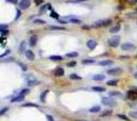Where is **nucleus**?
<instances>
[{
    "mask_svg": "<svg viewBox=\"0 0 137 121\" xmlns=\"http://www.w3.org/2000/svg\"><path fill=\"white\" fill-rule=\"evenodd\" d=\"M119 42H120V36H112L108 39V45H110L111 47H118L119 46Z\"/></svg>",
    "mask_w": 137,
    "mask_h": 121,
    "instance_id": "obj_1",
    "label": "nucleus"
},
{
    "mask_svg": "<svg viewBox=\"0 0 137 121\" xmlns=\"http://www.w3.org/2000/svg\"><path fill=\"white\" fill-rule=\"evenodd\" d=\"M101 102L103 105H108V107H115V105H117V102L113 101L110 97H103L101 99Z\"/></svg>",
    "mask_w": 137,
    "mask_h": 121,
    "instance_id": "obj_2",
    "label": "nucleus"
},
{
    "mask_svg": "<svg viewBox=\"0 0 137 121\" xmlns=\"http://www.w3.org/2000/svg\"><path fill=\"white\" fill-rule=\"evenodd\" d=\"M111 24V20H100V21H96L94 23V27L96 28H100V27H107Z\"/></svg>",
    "mask_w": 137,
    "mask_h": 121,
    "instance_id": "obj_3",
    "label": "nucleus"
},
{
    "mask_svg": "<svg viewBox=\"0 0 137 121\" xmlns=\"http://www.w3.org/2000/svg\"><path fill=\"white\" fill-rule=\"evenodd\" d=\"M120 47L123 51H133L136 48V46L133 44H131V42H125V44H121Z\"/></svg>",
    "mask_w": 137,
    "mask_h": 121,
    "instance_id": "obj_4",
    "label": "nucleus"
},
{
    "mask_svg": "<svg viewBox=\"0 0 137 121\" xmlns=\"http://www.w3.org/2000/svg\"><path fill=\"white\" fill-rule=\"evenodd\" d=\"M121 73H123V69L121 68H113V69H108V70H107V74H108V75H112V76L120 75Z\"/></svg>",
    "mask_w": 137,
    "mask_h": 121,
    "instance_id": "obj_5",
    "label": "nucleus"
},
{
    "mask_svg": "<svg viewBox=\"0 0 137 121\" xmlns=\"http://www.w3.org/2000/svg\"><path fill=\"white\" fill-rule=\"evenodd\" d=\"M27 84L28 86L30 87V86H36L37 84H40L39 81L36 80L34 76H31V75H29V76H27Z\"/></svg>",
    "mask_w": 137,
    "mask_h": 121,
    "instance_id": "obj_6",
    "label": "nucleus"
},
{
    "mask_svg": "<svg viewBox=\"0 0 137 121\" xmlns=\"http://www.w3.org/2000/svg\"><path fill=\"white\" fill-rule=\"evenodd\" d=\"M30 7V0H19V8L20 10H27Z\"/></svg>",
    "mask_w": 137,
    "mask_h": 121,
    "instance_id": "obj_7",
    "label": "nucleus"
},
{
    "mask_svg": "<svg viewBox=\"0 0 137 121\" xmlns=\"http://www.w3.org/2000/svg\"><path fill=\"white\" fill-rule=\"evenodd\" d=\"M96 45H98V42L95 40H93V39H89V40L87 41V47L89 48V50H94L96 47Z\"/></svg>",
    "mask_w": 137,
    "mask_h": 121,
    "instance_id": "obj_8",
    "label": "nucleus"
},
{
    "mask_svg": "<svg viewBox=\"0 0 137 121\" xmlns=\"http://www.w3.org/2000/svg\"><path fill=\"white\" fill-rule=\"evenodd\" d=\"M99 64L101 65V67H110V65L113 64V60L112 59H103L101 62H99Z\"/></svg>",
    "mask_w": 137,
    "mask_h": 121,
    "instance_id": "obj_9",
    "label": "nucleus"
},
{
    "mask_svg": "<svg viewBox=\"0 0 137 121\" xmlns=\"http://www.w3.org/2000/svg\"><path fill=\"white\" fill-rule=\"evenodd\" d=\"M25 57H27L29 60H34L35 59V55H34V52L33 51H30V50H28V51H25Z\"/></svg>",
    "mask_w": 137,
    "mask_h": 121,
    "instance_id": "obj_10",
    "label": "nucleus"
},
{
    "mask_svg": "<svg viewBox=\"0 0 137 121\" xmlns=\"http://www.w3.org/2000/svg\"><path fill=\"white\" fill-rule=\"evenodd\" d=\"M119 30H120V25H119V24H115V25H113V27H111L110 28L111 34H115V33H118Z\"/></svg>",
    "mask_w": 137,
    "mask_h": 121,
    "instance_id": "obj_11",
    "label": "nucleus"
},
{
    "mask_svg": "<svg viewBox=\"0 0 137 121\" xmlns=\"http://www.w3.org/2000/svg\"><path fill=\"white\" fill-rule=\"evenodd\" d=\"M93 79H94L95 81H103L106 79V76L103 75V74H96V75L93 76Z\"/></svg>",
    "mask_w": 137,
    "mask_h": 121,
    "instance_id": "obj_12",
    "label": "nucleus"
},
{
    "mask_svg": "<svg viewBox=\"0 0 137 121\" xmlns=\"http://www.w3.org/2000/svg\"><path fill=\"white\" fill-rule=\"evenodd\" d=\"M23 99H24V94H22V93H20V94H18L17 97H15V98H12L11 102H12V103H16V102H22Z\"/></svg>",
    "mask_w": 137,
    "mask_h": 121,
    "instance_id": "obj_13",
    "label": "nucleus"
},
{
    "mask_svg": "<svg viewBox=\"0 0 137 121\" xmlns=\"http://www.w3.org/2000/svg\"><path fill=\"white\" fill-rule=\"evenodd\" d=\"M36 42H37V38H36L35 35H33L30 39H29V45L30 46H35Z\"/></svg>",
    "mask_w": 137,
    "mask_h": 121,
    "instance_id": "obj_14",
    "label": "nucleus"
},
{
    "mask_svg": "<svg viewBox=\"0 0 137 121\" xmlns=\"http://www.w3.org/2000/svg\"><path fill=\"white\" fill-rule=\"evenodd\" d=\"M54 74L57 76H63L64 75V69L63 68H57L54 70Z\"/></svg>",
    "mask_w": 137,
    "mask_h": 121,
    "instance_id": "obj_15",
    "label": "nucleus"
},
{
    "mask_svg": "<svg viewBox=\"0 0 137 121\" xmlns=\"http://www.w3.org/2000/svg\"><path fill=\"white\" fill-rule=\"evenodd\" d=\"M94 63H96L94 59H83L82 60V64L84 65H89V64H94Z\"/></svg>",
    "mask_w": 137,
    "mask_h": 121,
    "instance_id": "obj_16",
    "label": "nucleus"
},
{
    "mask_svg": "<svg viewBox=\"0 0 137 121\" xmlns=\"http://www.w3.org/2000/svg\"><path fill=\"white\" fill-rule=\"evenodd\" d=\"M101 110V108H100V105H95V107H93V108L89 109L90 113H99Z\"/></svg>",
    "mask_w": 137,
    "mask_h": 121,
    "instance_id": "obj_17",
    "label": "nucleus"
},
{
    "mask_svg": "<svg viewBox=\"0 0 137 121\" xmlns=\"http://www.w3.org/2000/svg\"><path fill=\"white\" fill-rule=\"evenodd\" d=\"M48 29H51V30H65L64 27H57V25H49Z\"/></svg>",
    "mask_w": 137,
    "mask_h": 121,
    "instance_id": "obj_18",
    "label": "nucleus"
},
{
    "mask_svg": "<svg viewBox=\"0 0 137 121\" xmlns=\"http://www.w3.org/2000/svg\"><path fill=\"white\" fill-rule=\"evenodd\" d=\"M25 46H27V42H25V41H22V42H20V45H19V51H20V52L25 53Z\"/></svg>",
    "mask_w": 137,
    "mask_h": 121,
    "instance_id": "obj_19",
    "label": "nucleus"
},
{
    "mask_svg": "<svg viewBox=\"0 0 137 121\" xmlns=\"http://www.w3.org/2000/svg\"><path fill=\"white\" fill-rule=\"evenodd\" d=\"M79 53L76 52V51H73V52H69L66 53V57H70V58H75V57H78Z\"/></svg>",
    "mask_w": 137,
    "mask_h": 121,
    "instance_id": "obj_20",
    "label": "nucleus"
},
{
    "mask_svg": "<svg viewBox=\"0 0 137 121\" xmlns=\"http://www.w3.org/2000/svg\"><path fill=\"white\" fill-rule=\"evenodd\" d=\"M93 91H96V92H103V91H105V87H100V86H94V87H93Z\"/></svg>",
    "mask_w": 137,
    "mask_h": 121,
    "instance_id": "obj_21",
    "label": "nucleus"
},
{
    "mask_svg": "<svg viewBox=\"0 0 137 121\" xmlns=\"http://www.w3.org/2000/svg\"><path fill=\"white\" fill-rule=\"evenodd\" d=\"M110 94L112 97H114V96H115V97H121V96H123V94H121L120 92H118V91H111Z\"/></svg>",
    "mask_w": 137,
    "mask_h": 121,
    "instance_id": "obj_22",
    "label": "nucleus"
},
{
    "mask_svg": "<svg viewBox=\"0 0 137 121\" xmlns=\"http://www.w3.org/2000/svg\"><path fill=\"white\" fill-rule=\"evenodd\" d=\"M49 59L51 60H61L63 59V57L61 56H51L49 57Z\"/></svg>",
    "mask_w": 137,
    "mask_h": 121,
    "instance_id": "obj_23",
    "label": "nucleus"
},
{
    "mask_svg": "<svg viewBox=\"0 0 137 121\" xmlns=\"http://www.w3.org/2000/svg\"><path fill=\"white\" fill-rule=\"evenodd\" d=\"M70 79H72V80H81V76H79V75H77V74H71Z\"/></svg>",
    "mask_w": 137,
    "mask_h": 121,
    "instance_id": "obj_24",
    "label": "nucleus"
},
{
    "mask_svg": "<svg viewBox=\"0 0 137 121\" xmlns=\"http://www.w3.org/2000/svg\"><path fill=\"white\" fill-rule=\"evenodd\" d=\"M34 23H35V24H39V25H41V24H46V22H45L43 20H39V18H37V20L34 21Z\"/></svg>",
    "mask_w": 137,
    "mask_h": 121,
    "instance_id": "obj_25",
    "label": "nucleus"
},
{
    "mask_svg": "<svg viewBox=\"0 0 137 121\" xmlns=\"http://www.w3.org/2000/svg\"><path fill=\"white\" fill-rule=\"evenodd\" d=\"M58 22L59 23H61V24H65V23H67V22H69V18H59L58 20Z\"/></svg>",
    "mask_w": 137,
    "mask_h": 121,
    "instance_id": "obj_26",
    "label": "nucleus"
},
{
    "mask_svg": "<svg viewBox=\"0 0 137 121\" xmlns=\"http://www.w3.org/2000/svg\"><path fill=\"white\" fill-rule=\"evenodd\" d=\"M117 84H118L117 80H110V81H107V85H110V86H115Z\"/></svg>",
    "mask_w": 137,
    "mask_h": 121,
    "instance_id": "obj_27",
    "label": "nucleus"
},
{
    "mask_svg": "<svg viewBox=\"0 0 137 121\" xmlns=\"http://www.w3.org/2000/svg\"><path fill=\"white\" fill-rule=\"evenodd\" d=\"M51 16L53 17V18H55V20H59V15L57 13V12H54V11L51 12Z\"/></svg>",
    "mask_w": 137,
    "mask_h": 121,
    "instance_id": "obj_28",
    "label": "nucleus"
},
{
    "mask_svg": "<svg viewBox=\"0 0 137 121\" xmlns=\"http://www.w3.org/2000/svg\"><path fill=\"white\" fill-rule=\"evenodd\" d=\"M130 117H132V119H137V111H130Z\"/></svg>",
    "mask_w": 137,
    "mask_h": 121,
    "instance_id": "obj_29",
    "label": "nucleus"
},
{
    "mask_svg": "<svg viewBox=\"0 0 137 121\" xmlns=\"http://www.w3.org/2000/svg\"><path fill=\"white\" fill-rule=\"evenodd\" d=\"M118 117L119 119H121V120H125V121H130V119L128 116H125V115H118Z\"/></svg>",
    "mask_w": 137,
    "mask_h": 121,
    "instance_id": "obj_30",
    "label": "nucleus"
},
{
    "mask_svg": "<svg viewBox=\"0 0 137 121\" xmlns=\"http://www.w3.org/2000/svg\"><path fill=\"white\" fill-rule=\"evenodd\" d=\"M111 114H112V111H111V110H106L105 113L101 114V116H108V115H111Z\"/></svg>",
    "mask_w": 137,
    "mask_h": 121,
    "instance_id": "obj_31",
    "label": "nucleus"
},
{
    "mask_svg": "<svg viewBox=\"0 0 137 121\" xmlns=\"http://www.w3.org/2000/svg\"><path fill=\"white\" fill-rule=\"evenodd\" d=\"M10 53H11V50H6V52H5V53H3V55L0 56V58L3 59V58H4V57L6 56V55H10Z\"/></svg>",
    "mask_w": 137,
    "mask_h": 121,
    "instance_id": "obj_32",
    "label": "nucleus"
},
{
    "mask_svg": "<svg viewBox=\"0 0 137 121\" xmlns=\"http://www.w3.org/2000/svg\"><path fill=\"white\" fill-rule=\"evenodd\" d=\"M7 3H11V4H13V5H17V4H19V1L18 0H6Z\"/></svg>",
    "mask_w": 137,
    "mask_h": 121,
    "instance_id": "obj_33",
    "label": "nucleus"
},
{
    "mask_svg": "<svg viewBox=\"0 0 137 121\" xmlns=\"http://www.w3.org/2000/svg\"><path fill=\"white\" fill-rule=\"evenodd\" d=\"M70 21L72 23H81V20H78V18H71Z\"/></svg>",
    "mask_w": 137,
    "mask_h": 121,
    "instance_id": "obj_34",
    "label": "nucleus"
},
{
    "mask_svg": "<svg viewBox=\"0 0 137 121\" xmlns=\"http://www.w3.org/2000/svg\"><path fill=\"white\" fill-rule=\"evenodd\" d=\"M6 29H7V25H6V24H1V25H0V30H6Z\"/></svg>",
    "mask_w": 137,
    "mask_h": 121,
    "instance_id": "obj_35",
    "label": "nucleus"
},
{
    "mask_svg": "<svg viewBox=\"0 0 137 121\" xmlns=\"http://www.w3.org/2000/svg\"><path fill=\"white\" fill-rule=\"evenodd\" d=\"M47 93H48V91H45V92L42 93V96H41V101H42V102H45V96H46Z\"/></svg>",
    "mask_w": 137,
    "mask_h": 121,
    "instance_id": "obj_36",
    "label": "nucleus"
},
{
    "mask_svg": "<svg viewBox=\"0 0 137 121\" xmlns=\"http://www.w3.org/2000/svg\"><path fill=\"white\" fill-rule=\"evenodd\" d=\"M75 65H76V62H73V60L67 63V67H75Z\"/></svg>",
    "mask_w": 137,
    "mask_h": 121,
    "instance_id": "obj_37",
    "label": "nucleus"
},
{
    "mask_svg": "<svg viewBox=\"0 0 137 121\" xmlns=\"http://www.w3.org/2000/svg\"><path fill=\"white\" fill-rule=\"evenodd\" d=\"M20 15H22V12H20V10H17V15H16V20H18L20 17Z\"/></svg>",
    "mask_w": 137,
    "mask_h": 121,
    "instance_id": "obj_38",
    "label": "nucleus"
},
{
    "mask_svg": "<svg viewBox=\"0 0 137 121\" xmlns=\"http://www.w3.org/2000/svg\"><path fill=\"white\" fill-rule=\"evenodd\" d=\"M42 3H43V0H35V4L37 5V6H40Z\"/></svg>",
    "mask_w": 137,
    "mask_h": 121,
    "instance_id": "obj_39",
    "label": "nucleus"
},
{
    "mask_svg": "<svg viewBox=\"0 0 137 121\" xmlns=\"http://www.w3.org/2000/svg\"><path fill=\"white\" fill-rule=\"evenodd\" d=\"M6 111H7V108H4V109H1V111H0V114H1V115H4V114L6 113Z\"/></svg>",
    "mask_w": 137,
    "mask_h": 121,
    "instance_id": "obj_40",
    "label": "nucleus"
},
{
    "mask_svg": "<svg viewBox=\"0 0 137 121\" xmlns=\"http://www.w3.org/2000/svg\"><path fill=\"white\" fill-rule=\"evenodd\" d=\"M126 1L130 4H137V0H126Z\"/></svg>",
    "mask_w": 137,
    "mask_h": 121,
    "instance_id": "obj_41",
    "label": "nucleus"
},
{
    "mask_svg": "<svg viewBox=\"0 0 137 121\" xmlns=\"http://www.w3.org/2000/svg\"><path fill=\"white\" fill-rule=\"evenodd\" d=\"M47 120H48V121H54V119H53L51 115H47Z\"/></svg>",
    "mask_w": 137,
    "mask_h": 121,
    "instance_id": "obj_42",
    "label": "nucleus"
},
{
    "mask_svg": "<svg viewBox=\"0 0 137 121\" xmlns=\"http://www.w3.org/2000/svg\"><path fill=\"white\" fill-rule=\"evenodd\" d=\"M27 93H29V90H23V91H22V94H24V96H25Z\"/></svg>",
    "mask_w": 137,
    "mask_h": 121,
    "instance_id": "obj_43",
    "label": "nucleus"
},
{
    "mask_svg": "<svg viewBox=\"0 0 137 121\" xmlns=\"http://www.w3.org/2000/svg\"><path fill=\"white\" fill-rule=\"evenodd\" d=\"M1 34H3V36H5L7 34V30H1Z\"/></svg>",
    "mask_w": 137,
    "mask_h": 121,
    "instance_id": "obj_44",
    "label": "nucleus"
},
{
    "mask_svg": "<svg viewBox=\"0 0 137 121\" xmlns=\"http://www.w3.org/2000/svg\"><path fill=\"white\" fill-rule=\"evenodd\" d=\"M3 60H4V62H10V60H13V58L10 57V58H7V59H3Z\"/></svg>",
    "mask_w": 137,
    "mask_h": 121,
    "instance_id": "obj_45",
    "label": "nucleus"
},
{
    "mask_svg": "<svg viewBox=\"0 0 137 121\" xmlns=\"http://www.w3.org/2000/svg\"><path fill=\"white\" fill-rule=\"evenodd\" d=\"M75 1H79V3H82V1H88V0H75Z\"/></svg>",
    "mask_w": 137,
    "mask_h": 121,
    "instance_id": "obj_46",
    "label": "nucleus"
},
{
    "mask_svg": "<svg viewBox=\"0 0 137 121\" xmlns=\"http://www.w3.org/2000/svg\"><path fill=\"white\" fill-rule=\"evenodd\" d=\"M133 76H135V79H137V73H133Z\"/></svg>",
    "mask_w": 137,
    "mask_h": 121,
    "instance_id": "obj_47",
    "label": "nucleus"
}]
</instances>
